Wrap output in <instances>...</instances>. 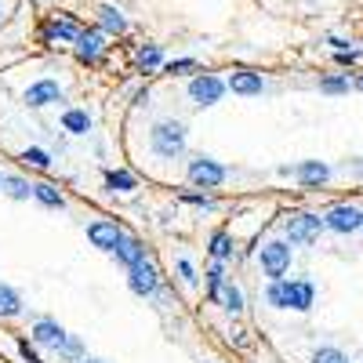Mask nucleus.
Returning <instances> with one entry per match:
<instances>
[{
	"instance_id": "obj_1",
	"label": "nucleus",
	"mask_w": 363,
	"mask_h": 363,
	"mask_svg": "<svg viewBox=\"0 0 363 363\" xmlns=\"http://www.w3.org/2000/svg\"><path fill=\"white\" fill-rule=\"evenodd\" d=\"M149 149L160 160H182L186 157V124L182 120H157L153 131H149Z\"/></svg>"
},
{
	"instance_id": "obj_2",
	"label": "nucleus",
	"mask_w": 363,
	"mask_h": 363,
	"mask_svg": "<svg viewBox=\"0 0 363 363\" xmlns=\"http://www.w3.org/2000/svg\"><path fill=\"white\" fill-rule=\"evenodd\" d=\"M323 229H327L323 215H309V211H294V215L284 218V236L291 247H313Z\"/></svg>"
},
{
	"instance_id": "obj_3",
	"label": "nucleus",
	"mask_w": 363,
	"mask_h": 363,
	"mask_svg": "<svg viewBox=\"0 0 363 363\" xmlns=\"http://www.w3.org/2000/svg\"><path fill=\"white\" fill-rule=\"evenodd\" d=\"M258 262H262V272L269 280H284L291 269V244L287 240H269L258 251Z\"/></svg>"
},
{
	"instance_id": "obj_4",
	"label": "nucleus",
	"mask_w": 363,
	"mask_h": 363,
	"mask_svg": "<svg viewBox=\"0 0 363 363\" xmlns=\"http://www.w3.org/2000/svg\"><path fill=\"white\" fill-rule=\"evenodd\" d=\"M186 174H189V182H193L196 189H218L222 182H225V174H229V171H225L218 160H211V157L196 153V157H189Z\"/></svg>"
},
{
	"instance_id": "obj_5",
	"label": "nucleus",
	"mask_w": 363,
	"mask_h": 363,
	"mask_svg": "<svg viewBox=\"0 0 363 363\" xmlns=\"http://www.w3.org/2000/svg\"><path fill=\"white\" fill-rule=\"evenodd\" d=\"M323 225L338 236H352V233L363 229V211L356 203H335V207L323 211Z\"/></svg>"
},
{
	"instance_id": "obj_6",
	"label": "nucleus",
	"mask_w": 363,
	"mask_h": 363,
	"mask_svg": "<svg viewBox=\"0 0 363 363\" xmlns=\"http://www.w3.org/2000/svg\"><path fill=\"white\" fill-rule=\"evenodd\" d=\"M222 95H225V80L215 73H200L189 80V102L196 109H211L215 102H222Z\"/></svg>"
},
{
	"instance_id": "obj_7",
	"label": "nucleus",
	"mask_w": 363,
	"mask_h": 363,
	"mask_svg": "<svg viewBox=\"0 0 363 363\" xmlns=\"http://www.w3.org/2000/svg\"><path fill=\"white\" fill-rule=\"evenodd\" d=\"M128 287L138 294V298H153L160 291V269L153 262H138L135 269H128Z\"/></svg>"
},
{
	"instance_id": "obj_8",
	"label": "nucleus",
	"mask_w": 363,
	"mask_h": 363,
	"mask_svg": "<svg viewBox=\"0 0 363 363\" xmlns=\"http://www.w3.org/2000/svg\"><path fill=\"white\" fill-rule=\"evenodd\" d=\"M280 174H294L306 189H320V186H327V178H330V164H323V160H301L294 167H280Z\"/></svg>"
},
{
	"instance_id": "obj_9",
	"label": "nucleus",
	"mask_w": 363,
	"mask_h": 363,
	"mask_svg": "<svg viewBox=\"0 0 363 363\" xmlns=\"http://www.w3.org/2000/svg\"><path fill=\"white\" fill-rule=\"evenodd\" d=\"M128 233L120 229L116 222H106V218H99V222H91L87 225V240L95 244L99 251H106V255H113L116 247H120V240H124Z\"/></svg>"
},
{
	"instance_id": "obj_10",
	"label": "nucleus",
	"mask_w": 363,
	"mask_h": 363,
	"mask_svg": "<svg viewBox=\"0 0 363 363\" xmlns=\"http://www.w3.org/2000/svg\"><path fill=\"white\" fill-rule=\"evenodd\" d=\"M51 102H62V87H58V80H37L26 87V106L29 109H44Z\"/></svg>"
},
{
	"instance_id": "obj_11",
	"label": "nucleus",
	"mask_w": 363,
	"mask_h": 363,
	"mask_svg": "<svg viewBox=\"0 0 363 363\" xmlns=\"http://www.w3.org/2000/svg\"><path fill=\"white\" fill-rule=\"evenodd\" d=\"M80 37V26L69 22V18H51L40 26V44H55V40H62V44H77Z\"/></svg>"
},
{
	"instance_id": "obj_12",
	"label": "nucleus",
	"mask_w": 363,
	"mask_h": 363,
	"mask_svg": "<svg viewBox=\"0 0 363 363\" xmlns=\"http://www.w3.org/2000/svg\"><path fill=\"white\" fill-rule=\"evenodd\" d=\"M77 58L80 62H99V55L106 48V33L102 29H80V37H77Z\"/></svg>"
},
{
	"instance_id": "obj_13",
	"label": "nucleus",
	"mask_w": 363,
	"mask_h": 363,
	"mask_svg": "<svg viewBox=\"0 0 363 363\" xmlns=\"http://www.w3.org/2000/svg\"><path fill=\"white\" fill-rule=\"evenodd\" d=\"M29 335H33V342L44 345V349H58V345L66 342V327L58 323V320H48V316H44V320L33 323V330H29Z\"/></svg>"
},
{
	"instance_id": "obj_14",
	"label": "nucleus",
	"mask_w": 363,
	"mask_h": 363,
	"mask_svg": "<svg viewBox=\"0 0 363 363\" xmlns=\"http://www.w3.org/2000/svg\"><path fill=\"white\" fill-rule=\"evenodd\" d=\"M225 87H229V91H236V95H262V91H265V80H262V73L236 69V73H229Z\"/></svg>"
},
{
	"instance_id": "obj_15",
	"label": "nucleus",
	"mask_w": 363,
	"mask_h": 363,
	"mask_svg": "<svg viewBox=\"0 0 363 363\" xmlns=\"http://www.w3.org/2000/svg\"><path fill=\"white\" fill-rule=\"evenodd\" d=\"M207 298L218 301V306H222L225 313H233V316L244 313V291H240L236 284H229V280H225L222 287H215V291H207Z\"/></svg>"
},
{
	"instance_id": "obj_16",
	"label": "nucleus",
	"mask_w": 363,
	"mask_h": 363,
	"mask_svg": "<svg viewBox=\"0 0 363 363\" xmlns=\"http://www.w3.org/2000/svg\"><path fill=\"white\" fill-rule=\"evenodd\" d=\"M113 258H116L120 265H124V269H135V265H138V262H145L149 255H145V244H142L138 236H124V240H120V247L113 251Z\"/></svg>"
},
{
	"instance_id": "obj_17",
	"label": "nucleus",
	"mask_w": 363,
	"mask_h": 363,
	"mask_svg": "<svg viewBox=\"0 0 363 363\" xmlns=\"http://www.w3.org/2000/svg\"><path fill=\"white\" fill-rule=\"evenodd\" d=\"M313 306H316V287H313V280H306V277L291 280V309H294V313H309Z\"/></svg>"
},
{
	"instance_id": "obj_18",
	"label": "nucleus",
	"mask_w": 363,
	"mask_h": 363,
	"mask_svg": "<svg viewBox=\"0 0 363 363\" xmlns=\"http://www.w3.org/2000/svg\"><path fill=\"white\" fill-rule=\"evenodd\" d=\"M99 22H102V33H113V37H120V33L128 29L124 11L113 8V4H102V8H99Z\"/></svg>"
},
{
	"instance_id": "obj_19",
	"label": "nucleus",
	"mask_w": 363,
	"mask_h": 363,
	"mask_svg": "<svg viewBox=\"0 0 363 363\" xmlns=\"http://www.w3.org/2000/svg\"><path fill=\"white\" fill-rule=\"evenodd\" d=\"M265 301H269L272 309H291V280H287V277H284V280H269Z\"/></svg>"
},
{
	"instance_id": "obj_20",
	"label": "nucleus",
	"mask_w": 363,
	"mask_h": 363,
	"mask_svg": "<svg viewBox=\"0 0 363 363\" xmlns=\"http://www.w3.org/2000/svg\"><path fill=\"white\" fill-rule=\"evenodd\" d=\"M22 313V294L11 284H0V320H11Z\"/></svg>"
},
{
	"instance_id": "obj_21",
	"label": "nucleus",
	"mask_w": 363,
	"mask_h": 363,
	"mask_svg": "<svg viewBox=\"0 0 363 363\" xmlns=\"http://www.w3.org/2000/svg\"><path fill=\"white\" fill-rule=\"evenodd\" d=\"M207 255L215 258V262H222V265L233 258V240H229V233H225V229H218L215 236L207 240Z\"/></svg>"
},
{
	"instance_id": "obj_22",
	"label": "nucleus",
	"mask_w": 363,
	"mask_h": 363,
	"mask_svg": "<svg viewBox=\"0 0 363 363\" xmlns=\"http://www.w3.org/2000/svg\"><path fill=\"white\" fill-rule=\"evenodd\" d=\"M138 69H142V73L164 69V51H160V44H142V48H138Z\"/></svg>"
},
{
	"instance_id": "obj_23",
	"label": "nucleus",
	"mask_w": 363,
	"mask_h": 363,
	"mask_svg": "<svg viewBox=\"0 0 363 363\" xmlns=\"http://www.w3.org/2000/svg\"><path fill=\"white\" fill-rule=\"evenodd\" d=\"M33 196H37L44 207H51V211H62V207H66V196L58 193L51 182H33Z\"/></svg>"
},
{
	"instance_id": "obj_24",
	"label": "nucleus",
	"mask_w": 363,
	"mask_h": 363,
	"mask_svg": "<svg viewBox=\"0 0 363 363\" xmlns=\"http://www.w3.org/2000/svg\"><path fill=\"white\" fill-rule=\"evenodd\" d=\"M62 128H66L69 135H87V131H91L87 109H66V113H62Z\"/></svg>"
},
{
	"instance_id": "obj_25",
	"label": "nucleus",
	"mask_w": 363,
	"mask_h": 363,
	"mask_svg": "<svg viewBox=\"0 0 363 363\" xmlns=\"http://www.w3.org/2000/svg\"><path fill=\"white\" fill-rule=\"evenodd\" d=\"M106 189H113V193H131V189H138V178H135L131 171H106Z\"/></svg>"
},
{
	"instance_id": "obj_26",
	"label": "nucleus",
	"mask_w": 363,
	"mask_h": 363,
	"mask_svg": "<svg viewBox=\"0 0 363 363\" xmlns=\"http://www.w3.org/2000/svg\"><path fill=\"white\" fill-rule=\"evenodd\" d=\"M4 193L11 200H29L33 196V182H26L22 174H4Z\"/></svg>"
},
{
	"instance_id": "obj_27",
	"label": "nucleus",
	"mask_w": 363,
	"mask_h": 363,
	"mask_svg": "<svg viewBox=\"0 0 363 363\" xmlns=\"http://www.w3.org/2000/svg\"><path fill=\"white\" fill-rule=\"evenodd\" d=\"M55 352H58V359H62V363H80L84 359V342L77 335H66V342L58 345Z\"/></svg>"
},
{
	"instance_id": "obj_28",
	"label": "nucleus",
	"mask_w": 363,
	"mask_h": 363,
	"mask_svg": "<svg viewBox=\"0 0 363 363\" xmlns=\"http://www.w3.org/2000/svg\"><path fill=\"white\" fill-rule=\"evenodd\" d=\"M352 87V80L345 73H330V77H320V91L323 95H345V91Z\"/></svg>"
},
{
	"instance_id": "obj_29",
	"label": "nucleus",
	"mask_w": 363,
	"mask_h": 363,
	"mask_svg": "<svg viewBox=\"0 0 363 363\" xmlns=\"http://www.w3.org/2000/svg\"><path fill=\"white\" fill-rule=\"evenodd\" d=\"M22 160L29 164V167H37V171H51V153H48V149H26V153H22Z\"/></svg>"
},
{
	"instance_id": "obj_30",
	"label": "nucleus",
	"mask_w": 363,
	"mask_h": 363,
	"mask_svg": "<svg viewBox=\"0 0 363 363\" xmlns=\"http://www.w3.org/2000/svg\"><path fill=\"white\" fill-rule=\"evenodd\" d=\"M309 363H349V356H345L342 349H335V345H320Z\"/></svg>"
},
{
	"instance_id": "obj_31",
	"label": "nucleus",
	"mask_w": 363,
	"mask_h": 363,
	"mask_svg": "<svg viewBox=\"0 0 363 363\" xmlns=\"http://www.w3.org/2000/svg\"><path fill=\"white\" fill-rule=\"evenodd\" d=\"M182 203H193V207H203V211H215L218 200L211 193H182Z\"/></svg>"
},
{
	"instance_id": "obj_32",
	"label": "nucleus",
	"mask_w": 363,
	"mask_h": 363,
	"mask_svg": "<svg viewBox=\"0 0 363 363\" xmlns=\"http://www.w3.org/2000/svg\"><path fill=\"white\" fill-rule=\"evenodd\" d=\"M196 69V58H171V62H164V73L167 77H182V73H189Z\"/></svg>"
},
{
	"instance_id": "obj_33",
	"label": "nucleus",
	"mask_w": 363,
	"mask_h": 363,
	"mask_svg": "<svg viewBox=\"0 0 363 363\" xmlns=\"http://www.w3.org/2000/svg\"><path fill=\"white\" fill-rule=\"evenodd\" d=\"M203 277H207V291L222 287V284H225V265H222V262H215V265H211V269L203 272Z\"/></svg>"
},
{
	"instance_id": "obj_34",
	"label": "nucleus",
	"mask_w": 363,
	"mask_h": 363,
	"mask_svg": "<svg viewBox=\"0 0 363 363\" xmlns=\"http://www.w3.org/2000/svg\"><path fill=\"white\" fill-rule=\"evenodd\" d=\"M174 269H178V280L186 284V287H193V284H196V269H193V262H189V258H178V265H174Z\"/></svg>"
},
{
	"instance_id": "obj_35",
	"label": "nucleus",
	"mask_w": 363,
	"mask_h": 363,
	"mask_svg": "<svg viewBox=\"0 0 363 363\" xmlns=\"http://www.w3.org/2000/svg\"><path fill=\"white\" fill-rule=\"evenodd\" d=\"M335 58H338V66H356L359 58H363V51L359 48H349V51H335Z\"/></svg>"
},
{
	"instance_id": "obj_36",
	"label": "nucleus",
	"mask_w": 363,
	"mask_h": 363,
	"mask_svg": "<svg viewBox=\"0 0 363 363\" xmlns=\"http://www.w3.org/2000/svg\"><path fill=\"white\" fill-rule=\"evenodd\" d=\"M327 44H330V48H335V51H349V44H352V40H342V37H330Z\"/></svg>"
},
{
	"instance_id": "obj_37",
	"label": "nucleus",
	"mask_w": 363,
	"mask_h": 363,
	"mask_svg": "<svg viewBox=\"0 0 363 363\" xmlns=\"http://www.w3.org/2000/svg\"><path fill=\"white\" fill-rule=\"evenodd\" d=\"M135 106H138V109H142V106H149V87H142L138 95H135Z\"/></svg>"
},
{
	"instance_id": "obj_38",
	"label": "nucleus",
	"mask_w": 363,
	"mask_h": 363,
	"mask_svg": "<svg viewBox=\"0 0 363 363\" xmlns=\"http://www.w3.org/2000/svg\"><path fill=\"white\" fill-rule=\"evenodd\" d=\"M349 171H352V174H363V157H356V160H349Z\"/></svg>"
},
{
	"instance_id": "obj_39",
	"label": "nucleus",
	"mask_w": 363,
	"mask_h": 363,
	"mask_svg": "<svg viewBox=\"0 0 363 363\" xmlns=\"http://www.w3.org/2000/svg\"><path fill=\"white\" fill-rule=\"evenodd\" d=\"M352 87H356V91H363V73H359V77H352Z\"/></svg>"
},
{
	"instance_id": "obj_40",
	"label": "nucleus",
	"mask_w": 363,
	"mask_h": 363,
	"mask_svg": "<svg viewBox=\"0 0 363 363\" xmlns=\"http://www.w3.org/2000/svg\"><path fill=\"white\" fill-rule=\"evenodd\" d=\"M80 363H102V359H80Z\"/></svg>"
},
{
	"instance_id": "obj_41",
	"label": "nucleus",
	"mask_w": 363,
	"mask_h": 363,
	"mask_svg": "<svg viewBox=\"0 0 363 363\" xmlns=\"http://www.w3.org/2000/svg\"><path fill=\"white\" fill-rule=\"evenodd\" d=\"M0 26H4V8H0Z\"/></svg>"
},
{
	"instance_id": "obj_42",
	"label": "nucleus",
	"mask_w": 363,
	"mask_h": 363,
	"mask_svg": "<svg viewBox=\"0 0 363 363\" xmlns=\"http://www.w3.org/2000/svg\"><path fill=\"white\" fill-rule=\"evenodd\" d=\"M0 186H4V174H0Z\"/></svg>"
},
{
	"instance_id": "obj_43",
	"label": "nucleus",
	"mask_w": 363,
	"mask_h": 363,
	"mask_svg": "<svg viewBox=\"0 0 363 363\" xmlns=\"http://www.w3.org/2000/svg\"><path fill=\"white\" fill-rule=\"evenodd\" d=\"M359 233H363V229H359Z\"/></svg>"
}]
</instances>
